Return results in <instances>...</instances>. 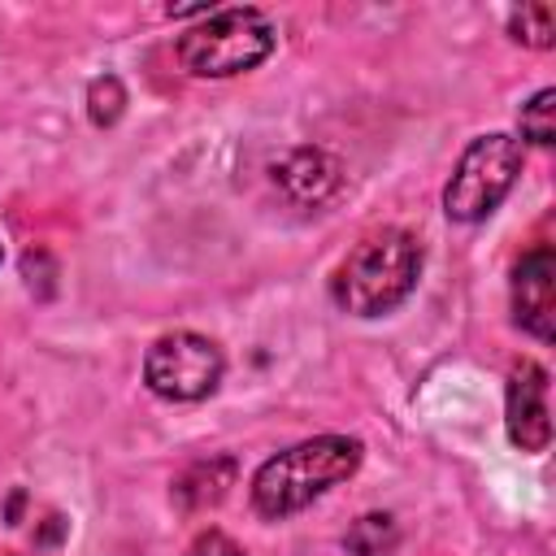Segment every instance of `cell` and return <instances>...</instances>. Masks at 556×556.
Returning <instances> with one entry per match:
<instances>
[{"instance_id":"7","label":"cell","mask_w":556,"mask_h":556,"mask_svg":"<svg viewBox=\"0 0 556 556\" xmlns=\"http://www.w3.org/2000/svg\"><path fill=\"white\" fill-rule=\"evenodd\" d=\"M513 321L534 334L539 343H552V321H556V252L552 243H534L517 256L513 265Z\"/></svg>"},{"instance_id":"3","label":"cell","mask_w":556,"mask_h":556,"mask_svg":"<svg viewBox=\"0 0 556 556\" xmlns=\"http://www.w3.org/2000/svg\"><path fill=\"white\" fill-rule=\"evenodd\" d=\"M274 48H278V30H274L269 13L248 9V4H230V9L217 4V9H208L174 43L178 65L191 78H235V74H248L261 61H269Z\"/></svg>"},{"instance_id":"6","label":"cell","mask_w":556,"mask_h":556,"mask_svg":"<svg viewBox=\"0 0 556 556\" xmlns=\"http://www.w3.org/2000/svg\"><path fill=\"white\" fill-rule=\"evenodd\" d=\"M504 426L513 447L539 456L552 443V408H547V369L539 361H517L504 387Z\"/></svg>"},{"instance_id":"8","label":"cell","mask_w":556,"mask_h":556,"mask_svg":"<svg viewBox=\"0 0 556 556\" xmlns=\"http://www.w3.org/2000/svg\"><path fill=\"white\" fill-rule=\"evenodd\" d=\"M274 182L282 187L287 200L295 204H321L339 191L343 182V165L339 156H330L326 148H313V143H300L291 152H282V161L274 165Z\"/></svg>"},{"instance_id":"1","label":"cell","mask_w":556,"mask_h":556,"mask_svg":"<svg viewBox=\"0 0 556 556\" xmlns=\"http://www.w3.org/2000/svg\"><path fill=\"white\" fill-rule=\"evenodd\" d=\"M365 460V443L352 434H317L282 447L252 473V508L265 521L304 513L330 486L348 482Z\"/></svg>"},{"instance_id":"2","label":"cell","mask_w":556,"mask_h":556,"mask_svg":"<svg viewBox=\"0 0 556 556\" xmlns=\"http://www.w3.org/2000/svg\"><path fill=\"white\" fill-rule=\"evenodd\" d=\"M421 239L404 226H382L374 235H365L343 265L330 278V300L348 313V317H382L395 313L417 278H421Z\"/></svg>"},{"instance_id":"12","label":"cell","mask_w":556,"mask_h":556,"mask_svg":"<svg viewBox=\"0 0 556 556\" xmlns=\"http://www.w3.org/2000/svg\"><path fill=\"white\" fill-rule=\"evenodd\" d=\"M508 35L526 48H552L556 43V13L552 4H521L508 17Z\"/></svg>"},{"instance_id":"14","label":"cell","mask_w":556,"mask_h":556,"mask_svg":"<svg viewBox=\"0 0 556 556\" xmlns=\"http://www.w3.org/2000/svg\"><path fill=\"white\" fill-rule=\"evenodd\" d=\"M182 556H248V552L230 534H222V530H200Z\"/></svg>"},{"instance_id":"10","label":"cell","mask_w":556,"mask_h":556,"mask_svg":"<svg viewBox=\"0 0 556 556\" xmlns=\"http://www.w3.org/2000/svg\"><path fill=\"white\" fill-rule=\"evenodd\" d=\"M395 539H400V530H395L391 513H365L348 526L343 547H348V556H387L395 547Z\"/></svg>"},{"instance_id":"9","label":"cell","mask_w":556,"mask_h":556,"mask_svg":"<svg viewBox=\"0 0 556 556\" xmlns=\"http://www.w3.org/2000/svg\"><path fill=\"white\" fill-rule=\"evenodd\" d=\"M235 478H239L235 456H226V452H222V456H200V460H191V465L174 478V504H178L182 513L217 508V504L230 495Z\"/></svg>"},{"instance_id":"4","label":"cell","mask_w":556,"mask_h":556,"mask_svg":"<svg viewBox=\"0 0 556 556\" xmlns=\"http://www.w3.org/2000/svg\"><path fill=\"white\" fill-rule=\"evenodd\" d=\"M521 165H526V148L513 135L491 130V135L469 139V148L460 152V161L443 187V213L465 226L486 222L513 191Z\"/></svg>"},{"instance_id":"11","label":"cell","mask_w":556,"mask_h":556,"mask_svg":"<svg viewBox=\"0 0 556 556\" xmlns=\"http://www.w3.org/2000/svg\"><path fill=\"white\" fill-rule=\"evenodd\" d=\"M122 113H126V87H122V78L117 74L91 78L87 83V117H91V126L109 130V126L122 122Z\"/></svg>"},{"instance_id":"5","label":"cell","mask_w":556,"mask_h":556,"mask_svg":"<svg viewBox=\"0 0 556 556\" xmlns=\"http://www.w3.org/2000/svg\"><path fill=\"white\" fill-rule=\"evenodd\" d=\"M222 374H226V352L195 330H169L143 356V387L169 404H195L213 395Z\"/></svg>"},{"instance_id":"15","label":"cell","mask_w":556,"mask_h":556,"mask_svg":"<svg viewBox=\"0 0 556 556\" xmlns=\"http://www.w3.org/2000/svg\"><path fill=\"white\" fill-rule=\"evenodd\" d=\"M0 261H4V248H0Z\"/></svg>"},{"instance_id":"13","label":"cell","mask_w":556,"mask_h":556,"mask_svg":"<svg viewBox=\"0 0 556 556\" xmlns=\"http://www.w3.org/2000/svg\"><path fill=\"white\" fill-rule=\"evenodd\" d=\"M552 113H556V91H552V87L534 91V96L521 104V113H517L521 139H526V143H534V148H552V139H556Z\"/></svg>"}]
</instances>
